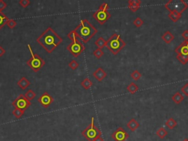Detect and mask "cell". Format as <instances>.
Segmentation results:
<instances>
[{
	"instance_id": "obj_1",
	"label": "cell",
	"mask_w": 188,
	"mask_h": 141,
	"mask_svg": "<svg viewBox=\"0 0 188 141\" xmlns=\"http://www.w3.org/2000/svg\"><path fill=\"white\" fill-rule=\"evenodd\" d=\"M36 41L48 53H51L62 41V39L51 27H48L37 38Z\"/></svg>"
},
{
	"instance_id": "obj_2",
	"label": "cell",
	"mask_w": 188,
	"mask_h": 141,
	"mask_svg": "<svg viewBox=\"0 0 188 141\" xmlns=\"http://www.w3.org/2000/svg\"><path fill=\"white\" fill-rule=\"evenodd\" d=\"M74 30L78 35L79 39L84 43H87L97 33L96 30L87 19H82Z\"/></svg>"
},
{
	"instance_id": "obj_3",
	"label": "cell",
	"mask_w": 188,
	"mask_h": 141,
	"mask_svg": "<svg viewBox=\"0 0 188 141\" xmlns=\"http://www.w3.org/2000/svg\"><path fill=\"white\" fill-rule=\"evenodd\" d=\"M126 43L124 41V40L121 39L119 35L115 33L112 35L111 37L107 41L106 47L108 49L110 52L114 55H117L121 49L125 47Z\"/></svg>"
},
{
	"instance_id": "obj_4",
	"label": "cell",
	"mask_w": 188,
	"mask_h": 141,
	"mask_svg": "<svg viewBox=\"0 0 188 141\" xmlns=\"http://www.w3.org/2000/svg\"><path fill=\"white\" fill-rule=\"evenodd\" d=\"M30 53L31 54V58L27 61V65L34 72H39L45 65V61L38 54L32 52V48L30 44H27Z\"/></svg>"
},
{
	"instance_id": "obj_5",
	"label": "cell",
	"mask_w": 188,
	"mask_h": 141,
	"mask_svg": "<svg viewBox=\"0 0 188 141\" xmlns=\"http://www.w3.org/2000/svg\"><path fill=\"white\" fill-rule=\"evenodd\" d=\"M82 135L88 141H94L99 136H102L101 130L94 125L93 117L91 118V124L82 132Z\"/></svg>"
},
{
	"instance_id": "obj_6",
	"label": "cell",
	"mask_w": 188,
	"mask_h": 141,
	"mask_svg": "<svg viewBox=\"0 0 188 141\" xmlns=\"http://www.w3.org/2000/svg\"><path fill=\"white\" fill-rule=\"evenodd\" d=\"M108 4L104 2L99 6V9L93 13V18L100 24H104L111 17V15L108 12Z\"/></svg>"
},
{
	"instance_id": "obj_7",
	"label": "cell",
	"mask_w": 188,
	"mask_h": 141,
	"mask_svg": "<svg viewBox=\"0 0 188 141\" xmlns=\"http://www.w3.org/2000/svg\"><path fill=\"white\" fill-rule=\"evenodd\" d=\"M165 8L170 13H178L182 14L188 8V5L183 0H169L165 5Z\"/></svg>"
},
{
	"instance_id": "obj_8",
	"label": "cell",
	"mask_w": 188,
	"mask_h": 141,
	"mask_svg": "<svg viewBox=\"0 0 188 141\" xmlns=\"http://www.w3.org/2000/svg\"><path fill=\"white\" fill-rule=\"evenodd\" d=\"M66 49L73 57H77L82 53L85 48L80 40H77L72 41L69 46H67Z\"/></svg>"
},
{
	"instance_id": "obj_9",
	"label": "cell",
	"mask_w": 188,
	"mask_h": 141,
	"mask_svg": "<svg viewBox=\"0 0 188 141\" xmlns=\"http://www.w3.org/2000/svg\"><path fill=\"white\" fill-rule=\"evenodd\" d=\"M12 105L14 107V108H19V109H21L25 111L27 108L30 107L31 103L29 100L24 96V95L20 94L16 99L13 100V102H12Z\"/></svg>"
},
{
	"instance_id": "obj_10",
	"label": "cell",
	"mask_w": 188,
	"mask_h": 141,
	"mask_svg": "<svg viewBox=\"0 0 188 141\" xmlns=\"http://www.w3.org/2000/svg\"><path fill=\"white\" fill-rule=\"evenodd\" d=\"M129 137V134L122 127H118L111 135V138L115 141H126Z\"/></svg>"
},
{
	"instance_id": "obj_11",
	"label": "cell",
	"mask_w": 188,
	"mask_h": 141,
	"mask_svg": "<svg viewBox=\"0 0 188 141\" xmlns=\"http://www.w3.org/2000/svg\"><path fill=\"white\" fill-rule=\"evenodd\" d=\"M38 102L44 108H48L54 102V98H52L49 93L44 92L38 99Z\"/></svg>"
},
{
	"instance_id": "obj_12",
	"label": "cell",
	"mask_w": 188,
	"mask_h": 141,
	"mask_svg": "<svg viewBox=\"0 0 188 141\" xmlns=\"http://www.w3.org/2000/svg\"><path fill=\"white\" fill-rule=\"evenodd\" d=\"M176 54L188 56V41H185L175 49Z\"/></svg>"
},
{
	"instance_id": "obj_13",
	"label": "cell",
	"mask_w": 188,
	"mask_h": 141,
	"mask_svg": "<svg viewBox=\"0 0 188 141\" xmlns=\"http://www.w3.org/2000/svg\"><path fill=\"white\" fill-rule=\"evenodd\" d=\"M93 76L99 82H102L104 78L107 76V73L102 68H98L95 72L93 73Z\"/></svg>"
},
{
	"instance_id": "obj_14",
	"label": "cell",
	"mask_w": 188,
	"mask_h": 141,
	"mask_svg": "<svg viewBox=\"0 0 188 141\" xmlns=\"http://www.w3.org/2000/svg\"><path fill=\"white\" fill-rule=\"evenodd\" d=\"M141 4L140 0H129L128 1V8L132 12H136Z\"/></svg>"
},
{
	"instance_id": "obj_15",
	"label": "cell",
	"mask_w": 188,
	"mask_h": 141,
	"mask_svg": "<svg viewBox=\"0 0 188 141\" xmlns=\"http://www.w3.org/2000/svg\"><path fill=\"white\" fill-rule=\"evenodd\" d=\"M17 85L20 88H21V90H25L27 87H29V85H30V82L27 78L23 76L17 82Z\"/></svg>"
},
{
	"instance_id": "obj_16",
	"label": "cell",
	"mask_w": 188,
	"mask_h": 141,
	"mask_svg": "<svg viewBox=\"0 0 188 141\" xmlns=\"http://www.w3.org/2000/svg\"><path fill=\"white\" fill-rule=\"evenodd\" d=\"M161 38L165 43L168 44V43H171V41H173V40L174 39V35H173L170 31H167V32H165L162 35Z\"/></svg>"
},
{
	"instance_id": "obj_17",
	"label": "cell",
	"mask_w": 188,
	"mask_h": 141,
	"mask_svg": "<svg viewBox=\"0 0 188 141\" xmlns=\"http://www.w3.org/2000/svg\"><path fill=\"white\" fill-rule=\"evenodd\" d=\"M126 127H127L132 132H134V131L140 127V124H139L134 118H132L129 120V122L127 123Z\"/></svg>"
},
{
	"instance_id": "obj_18",
	"label": "cell",
	"mask_w": 188,
	"mask_h": 141,
	"mask_svg": "<svg viewBox=\"0 0 188 141\" xmlns=\"http://www.w3.org/2000/svg\"><path fill=\"white\" fill-rule=\"evenodd\" d=\"M95 45L96 46L97 49H102L106 46V45H107V41L104 38H102V37H99L95 41Z\"/></svg>"
},
{
	"instance_id": "obj_19",
	"label": "cell",
	"mask_w": 188,
	"mask_h": 141,
	"mask_svg": "<svg viewBox=\"0 0 188 141\" xmlns=\"http://www.w3.org/2000/svg\"><path fill=\"white\" fill-rule=\"evenodd\" d=\"M171 98H172V100L176 104L178 105V104H180L184 100V96L179 92H176L175 94H174L172 96Z\"/></svg>"
},
{
	"instance_id": "obj_20",
	"label": "cell",
	"mask_w": 188,
	"mask_h": 141,
	"mask_svg": "<svg viewBox=\"0 0 188 141\" xmlns=\"http://www.w3.org/2000/svg\"><path fill=\"white\" fill-rule=\"evenodd\" d=\"M81 85L82 86V87L85 90H88L89 88H91V86L93 85V83L91 82V80H90L89 78H85L84 79H83L81 83Z\"/></svg>"
},
{
	"instance_id": "obj_21",
	"label": "cell",
	"mask_w": 188,
	"mask_h": 141,
	"mask_svg": "<svg viewBox=\"0 0 188 141\" xmlns=\"http://www.w3.org/2000/svg\"><path fill=\"white\" fill-rule=\"evenodd\" d=\"M8 18L2 11H0V30L7 24V21H8Z\"/></svg>"
},
{
	"instance_id": "obj_22",
	"label": "cell",
	"mask_w": 188,
	"mask_h": 141,
	"mask_svg": "<svg viewBox=\"0 0 188 141\" xmlns=\"http://www.w3.org/2000/svg\"><path fill=\"white\" fill-rule=\"evenodd\" d=\"M126 89H127V90L129 91V93H130V94H135L137 91H138L139 87L137 85L134 84V83H131L130 84L127 86Z\"/></svg>"
},
{
	"instance_id": "obj_23",
	"label": "cell",
	"mask_w": 188,
	"mask_h": 141,
	"mask_svg": "<svg viewBox=\"0 0 188 141\" xmlns=\"http://www.w3.org/2000/svg\"><path fill=\"white\" fill-rule=\"evenodd\" d=\"M177 125V122L174 120L173 118H170L167 120V121L165 122V126L170 129H173L175 128L176 126Z\"/></svg>"
},
{
	"instance_id": "obj_24",
	"label": "cell",
	"mask_w": 188,
	"mask_h": 141,
	"mask_svg": "<svg viewBox=\"0 0 188 141\" xmlns=\"http://www.w3.org/2000/svg\"><path fill=\"white\" fill-rule=\"evenodd\" d=\"M182 17V14L178 13H170L168 14V18L173 22H176Z\"/></svg>"
},
{
	"instance_id": "obj_25",
	"label": "cell",
	"mask_w": 188,
	"mask_h": 141,
	"mask_svg": "<svg viewBox=\"0 0 188 141\" xmlns=\"http://www.w3.org/2000/svg\"><path fill=\"white\" fill-rule=\"evenodd\" d=\"M156 135H157V137L159 138H160V139H163V138L167 135V132L165 129V128H163V127H160V128L156 131Z\"/></svg>"
},
{
	"instance_id": "obj_26",
	"label": "cell",
	"mask_w": 188,
	"mask_h": 141,
	"mask_svg": "<svg viewBox=\"0 0 188 141\" xmlns=\"http://www.w3.org/2000/svg\"><path fill=\"white\" fill-rule=\"evenodd\" d=\"M24 114V111L21 109L19 108H14V109L13 110V115L15 116V118L17 119L20 118L23 116V115Z\"/></svg>"
},
{
	"instance_id": "obj_27",
	"label": "cell",
	"mask_w": 188,
	"mask_h": 141,
	"mask_svg": "<svg viewBox=\"0 0 188 141\" xmlns=\"http://www.w3.org/2000/svg\"><path fill=\"white\" fill-rule=\"evenodd\" d=\"M176 59L182 65H185L188 62V56L182 55V54H176Z\"/></svg>"
},
{
	"instance_id": "obj_28",
	"label": "cell",
	"mask_w": 188,
	"mask_h": 141,
	"mask_svg": "<svg viewBox=\"0 0 188 141\" xmlns=\"http://www.w3.org/2000/svg\"><path fill=\"white\" fill-rule=\"evenodd\" d=\"M67 37L69 38V39L71 40L72 41H77V40H80L79 39L77 32H76V31H75L74 30L71 31V32L67 35Z\"/></svg>"
},
{
	"instance_id": "obj_29",
	"label": "cell",
	"mask_w": 188,
	"mask_h": 141,
	"mask_svg": "<svg viewBox=\"0 0 188 141\" xmlns=\"http://www.w3.org/2000/svg\"><path fill=\"white\" fill-rule=\"evenodd\" d=\"M35 96H36V94H35V93L34 92V91H32V90H28L27 92H26L24 96L29 100V101H30V100H32L35 98Z\"/></svg>"
},
{
	"instance_id": "obj_30",
	"label": "cell",
	"mask_w": 188,
	"mask_h": 141,
	"mask_svg": "<svg viewBox=\"0 0 188 141\" xmlns=\"http://www.w3.org/2000/svg\"><path fill=\"white\" fill-rule=\"evenodd\" d=\"M141 74L140 73V72L137 71V70H135V71H134V72H132V73L131 74L130 76L133 79H134V81H137V80H138L139 79H140V77H141Z\"/></svg>"
},
{
	"instance_id": "obj_31",
	"label": "cell",
	"mask_w": 188,
	"mask_h": 141,
	"mask_svg": "<svg viewBox=\"0 0 188 141\" xmlns=\"http://www.w3.org/2000/svg\"><path fill=\"white\" fill-rule=\"evenodd\" d=\"M93 55L95 56L97 59H99L102 57V56L103 55V54H104V52L102 51V49H96L95 51H93Z\"/></svg>"
},
{
	"instance_id": "obj_32",
	"label": "cell",
	"mask_w": 188,
	"mask_h": 141,
	"mask_svg": "<svg viewBox=\"0 0 188 141\" xmlns=\"http://www.w3.org/2000/svg\"><path fill=\"white\" fill-rule=\"evenodd\" d=\"M133 24H134V25L136 27H140L143 24V21L142 19H140V18L137 17L134 20Z\"/></svg>"
},
{
	"instance_id": "obj_33",
	"label": "cell",
	"mask_w": 188,
	"mask_h": 141,
	"mask_svg": "<svg viewBox=\"0 0 188 141\" xmlns=\"http://www.w3.org/2000/svg\"><path fill=\"white\" fill-rule=\"evenodd\" d=\"M6 25L10 29H13L16 26V21H15L14 19H8Z\"/></svg>"
},
{
	"instance_id": "obj_34",
	"label": "cell",
	"mask_w": 188,
	"mask_h": 141,
	"mask_svg": "<svg viewBox=\"0 0 188 141\" xmlns=\"http://www.w3.org/2000/svg\"><path fill=\"white\" fill-rule=\"evenodd\" d=\"M69 66L70 67L72 70H76L79 67V63L75 60H72L69 63Z\"/></svg>"
},
{
	"instance_id": "obj_35",
	"label": "cell",
	"mask_w": 188,
	"mask_h": 141,
	"mask_svg": "<svg viewBox=\"0 0 188 141\" xmlns=\"http://www.w3.org/2000/svg\"><path fill=\"white\" fill-rule=\"evenodd\" d=\"M19 3V5H21L22 8H25L30 5V0H20Z\"/></svg>"
},
{
	"instance_id": "obj_36",
	"label": "cell",
	"mask_w": 188,
	"mask_h": 141,
	"mask_svg": "<svg viewBox=\"0 0 188 141\" xmlns=\"http://www.w3.org/2000/svg\"><path fill=\"white\" fill-rule=\"evenodd\" d=\"M181 91H182L186 96L188 97V83H187L186 84L181 88Z\"/></svg>"
},
{
	"instance_id": "obj_37",
	"label": "cell",
	"mask_w": 188,
	"mask_h": 141,
	"mask_svg": "<svg viewBox=\"0 0 188 141\" xmlns=\"http://www.w3.org/2000/svg\"><path fill=\"white\" fill-rule=\"evenodd\" d=\"M7 7V4L4 2L3 0H0V11H2Z\"/></svg>"
},
{
	"instance_id": "obj_38",
	"label": "cell",
	"mask_w": 188,
	"mask_h": 141,
	"mask_svg": "<svg viewBox=\"0 0 188 141\" xmlns=\"http://www.w3.org/2000/svg\"><path fill=\"white\" fill-rule=\"evenodd\" d=\"M182 36L185 38V41H188V30H185L182 33Z\"/></svg>"
},
{
	"instance_id": "obj_39",
	"label": "cell",
	"mask_w": 188,
	"mask_h": 141,
	"mask_svg": "<svg viewBox=\"0 0 188 141\" xmlns=\"http://www.w3.org/2000/svg\"><path fill=\"white\" fill-rule=\"evenodd\" d=\"M5 54V50L2 47V46H0V57H2Z\"/></svg>"
},
{
	"instance_id": "obj_40",
	"label": "cell",
	"mask_w": 188,
	"mask_h": 141,
	"mask_svg": "<svg viewBox=\"0 0 188 141\" xmlns=\"http://www.w3.org/2000/svg\"><path fill=\"white\" fill-rule=\"evenodd\" d=\"M94 141H104V139H103V138H102V136H99V138H96V139Z\"/></svg>"
},
{
	"instance_id": "obj_41",
	"label": "cell",
	"mask_w": 188,
	"mask_h": 141,
	"mask_svg": "<svg viewBox=\"0 0 188 141\" xmlns=\"http://www.w3.org/2000/svg\"><path fill=\"white\" fill-rule=\"evenodd\" d=\"M182 141H188V139L187 138H185V139H184Z\"/></svg>"
}]
</instances>
